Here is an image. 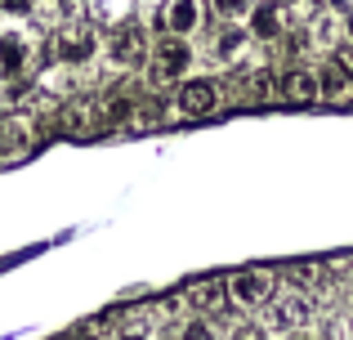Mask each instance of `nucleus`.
I'll return each instance as SVG.
<instances>
[{
	"label": "nucleus",
	"mask_w": 353,
	"mask_h": 340,
	"mask_svg": "<svg viewBox=\"0 0 353 340\" xmlns=\"http://www.w3.org/2000/svg\"><path fill=\"white\" fill-rule=\"evenodd\" d=\"M304 318H309V305H304V300H277L273 314H268V323L282 327V332H295Z\"/></svg>",
	"instance_id": "nucleus-9"
},
{
	"label": "nucleus",
	"mask_w": 353,
	"mask_h": 340,
	"mask_svg": "<svg viewBox=\"0 0 353 340\" xmlns=\"http://www.w3.org/2000/svg\"><path fill=\"white\" fill-rule=\"evenodd\" d=\"M157 32L161 36H192L201 32V0H157Z\"/></svg>",
	"instance_id": "nucleus-3"
},
{
	"label": "nucleus",
	"mask_w": 353,
	"mask_h": 340,
	"mask_svg": "<svg viewBox=\"0 0 353 340\" xmlns=\"http://www.w3.org/2000/svg\"><path fill=\"white\" fill-rule=\"evenodd\" d=\"M192 63H197V54H192L188 36H157V41L148 45L143 77H148L152 90H170L192 72Z\"/></svg>",
	"instance_id": "nucleus-1"
},
{
	"label": "nucleus",
	"mask_w": 353,
	"mask_h": 340,
	"mask_svg": "<svg viewBox=\"0 0 353 340\" xmlns=\"http://www.w3.org/2000/svg\"><path fill=\"white\" fill-rule=\"evenodd\" d=\"M210 9H215L224 23H241V18L255 9V0H210Z\"/></svg>",
	"instance_id": "nucleus-11"
},
{
	"label": "nucleus",
	"mask_w": 353,
	"mask_h": 340,
	"mask_svg": "<svg viewBox=\"0 0 353 340\" xmlns=\"http://www.w3.org/2000/svg\"><path fill=\"white\" fill-rule=\"evenodd\" d=\"M219 108V86L206 77H183L174 86V99H170V117L174 121H201Z\"/></svg>",
	"instance_id": "nucleus-2"
},
{
	"label": "nucleus",
	"mask_w": 353,
	"mask_h": 340,
	"mask_svg": "<svg viewBox=\"0 0 353 340\" xmlns=\"http://www.w3.org/2000/svg\"><path fill=\"white\" fill-rule=\"evenodd\" d=\"M291 340H313V336H304V332H291Z\"/></svg>",
	"instance_id": "nucleus-15"
},
{
	"label": "nucleus",
	"mask_w": 353,
	"mask_h": 340,
	"mask_svg": "<svg viewBox=\"0 0 353 340\" xmlns=\"http://www.w3.org/2000/svg\"><path fill=\"white\" fill-rule=\"evenodd\" d=\"M233 340H264V336H259L255 327H237V332H233Z\"/></svg>",
	"instance_id": "nucleus-13"
},
{
	"label": "nucleus",
	"mask_w": 353,
	"mask_h": 340,
	"mask_svg": "<svg viewBox=\"0 0 353 340\" xmlns=\"http://www.w3.org/2000/svg\"><path fill=\"white\" fill-rule=\"evenodd\" d=\"M318 86H322V99H345L349 90H353V81L336 68V63H327V68L318 72Z\"/></svg>",
	"instance_id": "nucleus-10"
},
{
	"label": "nucleus",
	"mask_w": 353,
	"mask_h": 340,
	"mask_svg": "<svg viewBox=\"0 0 353 340\" xmlns=\"http://www.w3.org/2000/svg\"><path fill=\"white\" fill-rule=\"evenodd\" d=\"M277 94H282V99H295V103H309V99H322L318 72H313V68H291L286 77H277Z\"/></svg>",
	"instance_id": "nucleus-7"
},
{
	"label": "nucleus",
	"mask_w": 353,
	"mask_h": 340,
	"mask_svg": "<svg viewBox=\"0 0 353 340\" xmlns=\"http://www.w3.org/2000/svg\"><path fill=\"white\" fill-rule=\"evenodd\" d=\"M179 340H215V332L206 327V318H192V323L179 332Z\"/></svg>",
	"instance_id": "nucleus-12"
},
{
	"label": "nucleus",
	"mask_w": 353,
	"mask_h": 340,
	"mask_svg": "<svg viewBox=\"0 0 353 340\" xmlns=\"http://www.w3.org/2000/svg\"><path fill=\"white\" fill-rule=\"evenodd\" d=\"M121 340H152V336H148V332H125Z\"/></svg>",
	"instance_id": "nucleus-14"
},
{
	"label": "nucleus",
	"mask_w": 353,
	"mask_h": 340,
	"mask_svg": "<svg viewBox=\"0 0 353 340\" xmlns=\"http://www.w3.org/2000/svg\"><path fill=\"white\" fill-rule=\"evenodd\" d=\"M246 45H250V32H246V27H237V23H228V27H219V32H215L210 54H215L219 63H233V59H241Z\"/></svg>",
	"instance_id": "nucleus-8"
},
{
	"label": "nucleus",
	"mask_w": 353,
	"mask_h": 340,
	"mask_svg": "<svg viewBox=\"0 0 353 340\" xmlns=\"http://www.w3.org/2000/svg\"><path fill=\"white\" fill-rule=\"evenodd\" d=\"M54 54H59V63H68V68H81V63H94L99 59V32L85 23H72L59 32V41H54Z\"/></svg>",
	"instance_id": "nucleus-4"
},
{
	"label": "nucleus",
	"mask_w": 353,
	"mask_h": 340,
	"mask_svg": "<svg viewBox=\"0 0 353 340\" xmlns=\"http://www.w3.org/2000/svg\"><path fill=\"white\" fill-rule=\"evenodd\" d=\"M246 32L255 36V41H282V36H286V23H282L277 0H255V9L246 14Z\"/></svg>",
	"instance_id": "nucleus-6"
},
{
	"label": "nucleus",
	"mask_w": 353,
	"mask_h": 340,
	"mask_svg": "<svg viewBox=\"0 0 353 340\" xmlns=\"http://www.w3.org/2000/svg\"><path fill=\"white\" fill-rule=\"evenodd\" d=\"M273 287H277V278L268 269H241V273L228 278V296H233L237 305H246V309L268 305V300H273Z\"/></svg>",
	"instance_id": "nucleus-5"
}]
</instances>
